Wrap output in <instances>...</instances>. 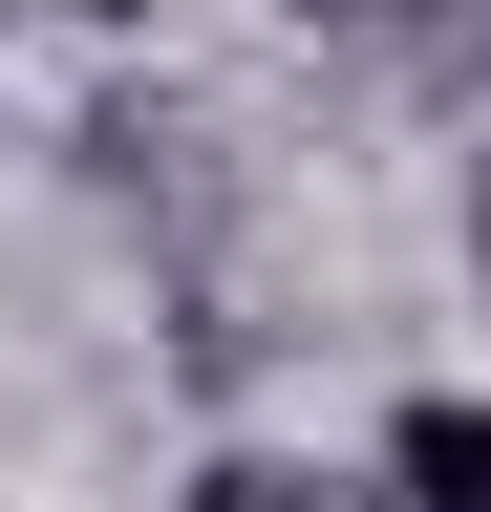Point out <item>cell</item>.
I'll use <instances>...</instances> for the list:
<instances>
[{"label":"cell","instance_id":"3","mask_svg":"<svg viewBox=\"0 0 491 512\" xmlns=\"http://www.w3.org/2000/svg\"><path fill=\"white\" fill-rule=\"evenodd\" d=\"M65 22H150V0H65Z\"/></svg>","mask_w":491,"mask_h":512},{"label":"cell","instance_id":"2","mask_svg":"<svg viewBox=\"0 0 491 512\" xmlns=\"http://www.w3.org/2000/svg\"><path fill=\"white\" fill-rule=\"evenodd\" d=\"M171 512H385V491H363L342 448H257V427H235V448H193V491H171Z\"/></svg>","mask_w":491,"mask_h":512},{"label":"cell","instance_id":"1","mask_svg":"<svg viewBox=\"0 0 491 512\" xmlns=\"http://www.w3.org/2000/svg\"><path fill=\"white\" fill-rule=\"evenodd\" d=\"M363 491H385V512H491V406H470V384H406L385 448H363Z\"/></svg>","mask_w":491,"mask_h":512}]
</instances>
